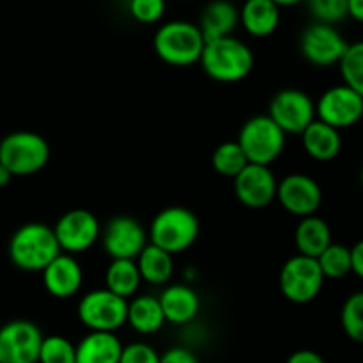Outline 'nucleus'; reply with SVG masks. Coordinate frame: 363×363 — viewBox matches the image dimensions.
<instances>
[{"mask_svg":"<svg viewBox=\"0 0 363 363\" xmlns=\"http://www.w3.org/2000/svg\"><path fill=\"white\" fill-rule=\"evenodd\" d=\"M199 62L204 73L215 82L236 84L252 73L255 60L248 45L234 35H225L206 43Z\"/></svg>","mask_w":363,"mask_h":363,"instance_id":"1","label":"nucleus"},{"mask_svg":"<svg viewBox=\"0 0 363 363\" xmlns=\"http://www.w3.org/2000/svg\"><path fill=\"white\" fill-rule=\"evenodd\" d=\"M60 252L53 227L41 222L25 223L9 240L11 262L23 272H43Z\"/></svg>","mask_w":363,"mask_h":363,"instance_id":"2","label":"nucleus"},{"mask_svg":"<svg viewBox=\"0 0 363 363\" xmlns=\"http://www.w3.org/2000/svg\"><path fill=\"white\" fill-rule=\"evenodd\" d=\"M206 39L199 25L186 20H172L156 30L152 46L163 62L170 66L186 67L199 62Z\"/></svg>","mask_w":363,"mask_h":363,"instance_id":"3","label":"nucleus"},{"mask_svg":"<svg viewBox=\"0 0 363 363\" xmlns=\"http://www.w3.org/2000/svg\"><path fill=\"white\" fill-rule=\"evenodd\" d=\"M201 223L194 211L181 206L165 208L152 218L149 240L152 245L176 255L188 250L197 241Z\"/></svg>","mask_w":363,"mask_h":363,"instance_id":"4","label":"nucleus"},{"mask_svg":"<svg viewBox=\"0 0 363 363\" xmlns=\"http://www.w3.org/2000/svg\"><path fill=\"white\" fill-rule=\"evenodd\" d=\"M50 145L34 131H14L0 140V163L13 176H32L46 167Z\"/></svg>","mask_w":363,"mask_h":363,"instance_id":"5","label":"nucleus"},{"mask_svg":"<svg viewBox=\"0 0 363 363\" xmlns=\"http://www.w3.org/2000/svg\"><path fill=\"white\" fill-rule=\"evenodd\" d=\"M236 142L241 145L248 162L269 165L282 155L286 133L269 116H255L241 126Z\"/></svg>","mask_w":363,"mask_h":363,"instance_id":"6","label":"nucleus"},{"mask_svg":"<svg viewBox=\"0 0 363 363\" xmlns=\"http://www.w3.org/2000/svg\"><path fill=\"white\" fill-rule=\"evenodd\" d=\"M325 284V275L318 264V259L296 254L287 259L280 269V293L291 303L305 305L319 296Z\"/></svg>","mask_w":363,"mask_h":363,"instance_id":"7","label":"nucleus"},{"mask_svg":"<svg viewBox=\"0 0 363 363\" xmlns=\"http://www.w3.org/2000/svg\"><path fill=\"white\" fill-rule=\"evenodd\" d=\"M128 300L112 291L96 289L78 303V319L91 332H117L126 325Z\"/></svg>","mask_w":363,"mask_h":363,"instance_id":"8","label":"nucleus"},{"mask_svg":"<svg viewBox=\"0 0 363 363\" xmlns=\"http://www.w3.org/2000/svg\"><path fill=\"white\" fill-rule=\"evenodd\" d=\"M60 250L66 254H84L94 247L101 236V225L98 216L89 209H71L66 211L53 225Z\"/></svg>","mask_w":363,"mask_h":363,"instance_id":"9","label":"nucleus"},{"mask_svg":"<svg viewBox=\"0 0 363 363\" xmlns=\"http://www.w3.org/2000/svg\"><path fill=\"white\" fill-rule=\"evenodd\" d=\"M315 117L339 131L354 126L363 117V96L346 84L330 87L315 103Z\"/></svg>","mask_w":363,"mask_h":363,"instance_id":"10","label":"nucleus"},{"mask_svg":"<svg viewBox=\"0 0 363 363\" xmlns=\"http://www.w3.org/2000/svg\"><path fill=\"white\" fill-rule=\"evenodd\" d=\"M268 116L284 133L301 135V131L315 121V103L300 89H284L273 96Z\"/></svg>","mask_w":363,"mask_h":363,"instance_id":"11","label":"nucleus"},{"mask_svg":"<svg viewBox=\"0 0 363 363\" xmlns=\"http://www.w3.org/2000/svg\"><path fill=\"white\" fill-rule=\"evenodd\" d=\"M43 333L25 319L9 321L0 328V363H38Z\"/></svg>","mask_w":363,"mask_h":363,"instance_id":"12","label":"nucleus"},{"mask_svg":"<svg viewBox=\"0 0 363 363\" xmlns=\"http://www.w3.org/2000/svg\"><path fill=\"white\" fill-rule=\"evenodd\" d=\"M347 41L333 25L315 23L308 25L300 38L301 55L318 67H328L339 64L347 50Z\"/></svg>","mask_w":363,"mask_h":363,"instance_id":"13","label":"nucleus"},{"mask_svg":"<svg viewBox=\"0 0 363 363\" xmlns=\"http://www.w3.org/2000/svg\"><path fill=\"white\" fill-rule=\"evenodd\" d=\"M103 250L112 259H137L147 245V233L131 216H113L101 230Z\"/></svg>","mask_w":363,"mask_h":363,"instance_id":"14","label":"nucleus"},{"mask_svg":"<svg viewBox=\"0 0 363 363\" xmlns=\"http://www.w3.org/2000/svg\"><path fill=\"white\" fill-rule=\"evenodd\" d=\"M280 206L291 215L303 218L318 213L323 202V191L318 181L307 174H289L277 186Z\"/></svg>","mask_w":363,"mask_h":363,"instance_id":"15","label":"nucleus"},{"mask_svg":"<svg viewBox=\"0 0 363 363\" xmlns=\"http://www.w3.org/2000/svg\"><path fill=\"white\" fill-rule=\"evenodd\" d=\"M277 186L279 181L269 165L248 163L234 177V194L238 201L250 209H262L272 204L277 199Z\"/></svg>","mask_w":363,"mask_h":363,"instance_id":"16","label":"nucleus"},{"mask_svg":"<svg viewBox=\"0 0 363 363\" xmlns=\"http://www.w3.org/2000/svg\"><path fill=\"white\" fill-rule=\"evenodd\" d=\"M43 284L50 296L57 300L73 298L84 284V272L74 255L60 252L45 269H43Z\"/></svg>","mask_w":363,"mask_h":363,"instance_id":"17","label":"nucleus"},{"mask_svg":"<svg viewBox=\"0 0 363 363\" xmlns=\"http://www.w3.org/2000/svg\"><path fill=\"white\" fill-rule=\"evenodd\" d=\"M158 300L165 321L172 323V325H188L197 318L199 311H201L199 294L184 284H172V286L165 287Z\"/></svg>","mask_w":363,"mask_h":363,"instance_id":"18","label":"nucleus"},{"mask_svg":"<svg viewBox=\"0 0 363 363\" xmlns=\"http://www.w3.org/2000/svg\"><path fill=\"white\" fill-rule=\"evenodd\" d=\"M300 137L305 152L318 162H332L342 149L340 131L319 119L312 121Z\"/></svg>","mask_w":363,"mask_h":363,"instance_id":"19","label":"nucleus"},{"mask_svg":"<svg viewBox=\"0 0 363 363\" xmlns=\"http://www.w3.org/2000/svg\"><path fill=\"white\" fill-rule=\"evenodd\" d=\"M280 9L273 0H245L240 9V25L252 38H268L279 28Z\"/></svg>","mask_w":363,"mask_h":363,"instance_id":"20","label":"nucleus"},{"mask_svg":"<svg viewBox=\"0 0 363 363\" xmlns=\"http://www.w3.org/2000/svg\"><path fill=\"white\" fill-rule=\"evenodd\" d=\"M238 23H240V9L230 0H211L202 9L199 28L208 43L213 39L233 35Z\"/></svg>","mask_w":363,"mask_h":363,"instance_id":"21","label":"nucleus"},{"mask_svg":"<svg viewBox=\"0 0 363 363\" xmlns=\"http://www.w3.org/2000/svg\"><path fill=\"white\" fill-rule=\"evenodd\" d=\"M123 342L116 332H91L77 344L74 363H119Z\"/></svg>","mask_w":363,"mask_h":363,"instance_id":"22","label":"nucleus"},{"mask_svg":"<svg viewBox=\"0 0 363 363\" xmlns=\"http://www.w3.org/2000/svg\"><path fill=\"white\" fill-rule=\"evenodd\" d=\"M126 323L137 333L152 335V333L160 332L167 321L158 298L142 294V296H133V300L128 301Z\"/></svg>","mask_w":363,"mask_h":363,"instance_id":"23","label":"nucleus"},{"mask_svg":"<svg viewBox=\"0 0 363 363\" xmlns=\"http://www.w3.org/2000/svg\"><path fill=\"white\" fill-rule=\"evenodd\" d=\"M330 243H332V230L325 220L315 215L303 216L300 220L294 230V245L298 254L318 259Z\"/></svg>","mask_w":363,"mask_h":363,"instance_id":"24","label":"nucleus"},{"mask_svg":"<svg viewBox=\"0 0 363 363\" xmlns=\"http://www.w3.org/2000/svg\"><path fill=\"white\" fill-rule=\"evenodd\" d=\"M142 282L152 284V286H163L172 279L174 259L172 254L165 252L156 245L147 243L144 250L135 259Z\"/></svg>","mask_w":363,"mask_h":363,"instance_id":"25","label":"nucleus"},{"mask_svg":"<svg viewBox=\"0 0 363 363\" xmlns=\"http://www.w3.org/2000/svg\"><path fill=\"white\" fill-rule=\"evenodd\" d=\"M142 284L135 259H112L105 272V287L121 298H133Z\"/></svg>","mask_w":363,"mask_h":363,"instance_id":"26","label":"nucleus"},{"mask_svg":"<svg viewBox=\"0 0 363 363\" xmlns=\"http://www.w3.org/2000/svg\"><path fill=\"white\" fill-rule=\"evenodd\" d=\"M211 163L213 169H215L220 176L234 179V177H236L250 162H248L247 156H245L241 145L238 144L236 140H229L223 142V144H220L218 147L215 149Z\"/></svg>","mask_w":363,"mask_h":363,"instance_id":"27","label":"nucleus"},{"mask_svg":"<svg viewBox=\"0 0 363 363\" xmlns=\"http://www.w3.org/2000/svg\"><path fill=\"white\" fill-rule=\"evenodd\" d=\"M325 279L339 280L351 273V248L339 243H330L318 257Z\"/></svg>","mask_w":363,"mask_h":363,"instance_id":"28","label":"nucleus"},{"mask_svg":"<svg viewBox=\"0 0 363 363\" xmlns=\"http://www.w3.org/2000/svg\"><path fill=\"white\" fill-rule=\"evenodd\" d=\"M340 325L353 342L363 344V291L353 293L342 305Z\"/></svg>","mask_w":363,"mask_h":363,"instance_id":"29","label":"nucleus"},{"mask_svg":"<svg viewBox=\"0 0 363 363\" xmlns=\"http://www.w3.org/2000/svg\"><path fill=\"white\" fill-rule=\"evenodd\" d=\"M339 67L344 84L363 96V41L347 46Z\"/></svg>","mask_w":363,"mask_h":363,"instance_id":"30","label":"nucleus"},{"mask_svg":"<svg viewBox=\"0 0 363 363\" xmlns=\"http://www.w3.org/2000/svg\"><path fill=\"white\" fill-rule=\"evenodd\" d=\"M77 346L62 335L43 337L38 363H74Z\"/></svg>","mask_w":363,"mask_h":363,"instance_id":"31","label":"nucleus"},{"mask_svg":"<svg viewBox=\"0 0 363 363\" xmlns=\"http://www.w3.org/2000/svg\"><path fill=\"white\" fill-rule=\"evenodd\" d=\"M315 21L335 25L347 18V0H305Z\"/></svg>","mask_w":363,"mask_h":363,"instance_id":"32","label":"nucleus"},{"mask_svg":"<svg viewBox=\"0 0 363 363\" xmlns=\"http://www.w3.org/2000/svg\"><path fill=\"white\" fill-rule=\"evenodd\" d=\"M167 9L165 0H128V11L138 23H158Z\"/></svg>","mask_w":363,"mask_h":363,"instance_id":"33","label":"nucleus"},{"mask_svg":"<svg viewBox=\"0 0 363 363\" xmlns=\"http://www.w3.org/2000/svg\"><path fill=\"white\" fill-rule=\"evenodd\" d=\"M119 363H160V354L149 344L131 342L123 346Z\"/></svg>","mask_w":363,"mask_h":363,"instance_id":"34","label":"nucleus"},{"mask_svg":"<svg viewBox=\"0 0 363 363\" xmlns=\"http://www.w3.org/2000/svg\"><path fill=\"white\" fill-rule=\"evenodd\" d=\"M160 363H199V360L186 347H170L160 354Z\"/></svg>","mask_w":363,"mask_h":363,"instance_id":"35","label":"nucleus"},{"mask_svg":"<svg viewBox=\"0 0 363 363\" xmlns=\"http://www.w3.org/2000/svg\"><path fill=\"white\" fill-rule=\"evenodd\" d=\"M286 363H326L325 358L312 350H300L294 351Z\"/></svg>","mask_w":363,"mask_h":363,"instance_id":"36","label":"nucleus"},{"mask_svg":"<svg viewBox=\"0 0 363 363\" xmlns=\"http://www.w3.org/2000/svg\"><path fill=\"white\" fill-rule=\"evenodd\" d=\"M351 272L363 280V240L351 248Z\"/></svg>","mask_w":363,"mask_h":363,"instance_id":"37","label":"nucleus"},{"mask_svg":"<svg viewBox=\"0 0 363 363\" xmlns=\"http://www.w3.org/2000/svg\"><path fill=\"white\" fill-rule=\"evenodd\" d=\"M347 16L363 23V0H347Z\"/></svg>","mask_w":363,"mask_h":363,"instance_id":"38","label":"nucleus"},{"mask_svg":"<svg viewBox=\"0 0 363 363\" xmlns=\"http://www.w3.org/2000/svg\"><path fill=\"white\" fill-rule=\"evenodd\" d=\"M13 174L9 172V170L6 169V167L2 165V163H0V188H4V186H7V184L11 183V179H13Z\"/></svg>","mask_w":363,"mask_h":363,"instance_id":"39","label":"nucleus"},{"mask_svg":"<svg viewBox=\"0 0 363 363\" xmlns=\"http://www.w3.org/2000/svg\"><path fill=\"white\" fill-rule=\"evenodd\" d=\"M279 7H291V6H298V4L305 2V0H273Z\"/></svg>","mask_w":363,"mask_h":363,"instance_id":"40","label":"nucleus"},{"mask_svg":"<svg viewBox=\"0 0 363 363\" xmlns=\"http://www.w3.org/2000/svg\"><path fill=\"white\" fill-rule=\"evenodd\" d=\"M360 184H362V188H363V167H362V170H360Z\"/></svg>","mask_w":363,"mask_h":363,"instance_id":"41","label":"nucleus"}]
</instances>
